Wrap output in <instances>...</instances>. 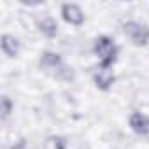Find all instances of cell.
<instances>
[{
  "mask_svg": "<svg viewBox=\"0 0 149 149\" xmlns=\"http://www.w3.org/2000/svg\"><path fill=\"white\" fill-rule=\"evenodd\" d=\"M130 126L135 133L139 135H147L149 133V118L140 112H133L130 116Z\"/></svg>",
  "mask_w": 149,
  "mask_h": 149,
  "instance_id": "5b68a950",
  "label": "cell"
},
{
  "mask_svg": "<svg viewBox=\"0 0 149 149\" xmlns=\"http://www.w3.org/2000/svg\"><path fill=\"white\" fill-rule=\"evenodd\" d=\"M44 149H65V139L63 137H49L44 144Z\"/></svg>",
  "mask_w": 149,
  "mask_h": 149,
  "instance_id": "30bf717a",
  "label": "cell"
},
{
  "mask_svg": "<svg viewBox=\"0 0 149 149\" xmlns=\"http://www.w3.org/2000/svg\"><path fill=\"white\" fill-rule=\"evenodd\" d=\"M60 63H61V58H60V54H56V53L46 51V53H42V56H40V65L46 67V68H56Z\"/></svg>",
  "mask_w": 149,
  "mask_h": 149,
  "instance_id": "ba28073f",
  "label": "cell"
},
{
  "mask_svg": "<svg viewBox=\"0 0 149 149\" xmlns=\"http://www.w3.org/2000/svg\"><path fill=\"white\" fill-rule=\"evenodd\" d=\"M95 54L100 58V67H111L114 61H116V56H118V47L114 44L112 39L102 35L95 40Z\"/></svg>",
  "mask_w": 149,
  "mask_h": 149,
  "instance_id": "6da1fadb",
  "label": "cell"
},
{
  "mask_svg": "<svg viewBox=\"0 0 149 149\" xmlns=\"http://www.w3.org/2000/svg\"><path fill=\"white\" fill-rule=\"evenodd\" d=\"M61 16L67 23H70L74 26H79L84 23V13L76 4H63L61 6Z\"/></svg>",
  "mask_w": 149,
  "mask_h": 149,
  "instance_id": "3957f363",
  "label": "cell"
},
{
  "mask_svg": "<svg viewBox=\"0 0 149 149\" xmlns=\"http://www.w3.org/2000/svg\"><path fill=\"white\" fill-rule=\"evenodd\" d=\"M126 37L135 44V46H146L149 42V28L146 25L135 23V21H128L123 26Z\"/></svg>",
  "mask_w": 149,
  "mask_h": 149,
  "instance_id": "7a4b0ae2",
  "label": "cell"
},
{
  "mask_svg": "<svg viewBox=\"0 0 149 149\" xmlns=\"http://www.w3.org/2000/svg\"><path fill=\"white\" fill-rule=\"evenodd\" d=\"M2 51L9 58H16L18 53H19V42H18V39H14L13 35H4L2 37Z\"/></svg>",
  "mask_w": 149,
  "mask_h": 149,
  "instance_id": "8992f818",
  "label": "cell"
},
{
  "mask_svg": "<svg viewBox=\"0 0 149 149\" xmlns=\"http://www.w3.org/2000/svg\"><path fill=\"white\" fill-rule=\"evenodd\" d=\"M93 81L97 84V88L100 90H109L114 83V72L111 67H100L95 70L93 74Z\"/></svg>",
  "mask_w": 149,
  "mask_h": 149,
  "instance_id": "277c9868",
  "label": "cell"
},
{
  "mask_svg": "<svg viewBox=\"0 0 149 149\" xmlns=\"http://www.w3.org/2000/svg\"><path fill=\"white\" fill-rule=\"evenodd\" d=\"M13 107L14 104L11 102L9 97H2V100H0V112H2V119H7L9 114L13 112Z\"/></svg>",
  "mask_w": 149,
  "mask_h": 149,
  "instance_id": "9c48e42d",
  "label": "cell"
},
{
  "mask_svg": "<svg viewBox=\"0 0 149 149\" xmlns=\"http://www.w3.org/2000/svg\"><path fill=\"white\" fill-rule=\"evenodd\" d=\"M39 30L46 35V37H54L56 33H58V25H56V21L53 19V18H44L40 23H39Z\"/></svg>",
  "mask_w": 149,
  "mask_h": 149,
  "instance_id": "52a82bcc",
  "label": "cell"
}]
</instances>
